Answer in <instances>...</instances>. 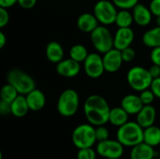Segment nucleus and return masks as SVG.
Wrapping results in <instances>:
<instances>
[{
	"mask_svg": "<svg viewBox=\"0 0 160 159\" xmlns=\"http://www.w3.org/2000/svg\"><path fill=\"white\" fill-rule=\"evenodd\" d=\"M124 145L118 140H106L97 143L98 155L106 159H120L124 154Z\"/></svg>",
	"mask_w": 160,
	"mask_h": 159,
	"instance_id": "1a4fd4ad",
	"label": "nucleus"
},
{
	"mask_svg": "<svg viewBox=\"0 0 160 159\" xmlns=\"http://www.w3.org/2000/svg\"><path fill=\"white\" fill-rule=\"evenodd\" d=\"M28 106L30 111L38 112L45 107L46 104V97L44 93L39 89H34L27 95H25Z\"/></svg>",
	"mask_w": 160,
	"mask_h": 159,
	"instance_id": "6ab92c4d",
	"label": "nucleus"
},
{
	"mask_svg": "<svg viewBox=\"0 0 160 159\" xmlns=\"http://www.w3.org/2000/svg\"><path fill=\"white\" fill-rule=\"evenodd\" d=\"M157 25L160 26V15L159 16H157Z\"/></svg>",
	"mask_w": 160,
	"mask_h": 159,
	"instance_id": "79ce46f5",
	"label": "nucleus"
},
{
	"mask_svg": "<svg viewBox=\"0 0 160 159\" xmlns=\"http://www.w3.org/2000/svg\"><path fill=\"white\" fill-rule=\"evenodd\" d=\"M154 159H158V158H154Z\"/></svg>",
	"mask_w": 160,
	"mask_h": 159,
	"instance_id": "37998d69",
	"label": "nucleus"
},
{
	"mask_svg": "<svg viewBox=\"0 0 160 159\" xmlns=\"http://www.w3.org/2000/svg\"><path fill=\"white\" fill-rule=\"evenodd\" d=\"M64 49L62 45L57 41H51L48 43L45 49V54L47 59L52 64H58L64 59Z\"/></svg>",
	"mask_w": 160,
	"mask_h": 159,
	"instance_id": "aec40b11",
	"label": "nucleus"
},
{
	"mask_svg": "<svg viewBox=\"0 0 160 159\" xmlns=\"http://www.w3.org/2000/svg\"><path fill=\"white\" fill-rule=\"evenodd\" d=\"M143 106L144 105L140 96H137L134 94L127 95L121 100V107L129 115H137Z\"/></svg>",
	"mask_w": 160,
	"mask_h": 159,
	"instance_id": "2eb2a0df",
	"label": "nucleus"
},
{
	"mask_svg": "<svg viewBox=\"0 0 160 159\" xmlns=\"http://www.w3.org/2000/svg\"><path fill=\"white\" fill-rule=\"evenodd\" d=\"M142 42L148 48L160 47V26L157 25L146 31L142 36Z\"/></svg>",
	"mask_w": 160,
	"mask_h": 159,
	"instance_id": "5701e85b",
	"label": "nucleus"
},
{
	"mask_svg": "<svg viewBox=\"0 0 160 159\" xmlns=\"http://www.w3.org/2000/svg\"><path fill=\"white\" fill-rule=\"evenodd\" d=\"M135 37L134 31L131 27L118 28L113 36V47L119 51L130 47Z\"/></svg>",
	"mask_w": 160,
	"mask_h": 159,
	"instance_id": "f8f14e48",
	"label": "nucleus"
},
{
	"mask_svg": "<svg viewBox=\"0 0 160 159\" xmlns=\"http://www.w3.org/2000/svg\"><path fill=\"white\" fill-rule=\"evenodd\" d=\"M80 107V97L74 89L64 90L57 100L56 109L63 117H71L75 115Z\"/></svg>",
	"mask_w": 160,
	"mask_h": 159,
	"instance_id": "7ed1b4c3",
	"label": "nucleus"
},
{
	"mask_svg": "<svg viewBox=\"0 0 160 159\" xmlns=\"http://www.w3.org/2000/svg\"><path fill=\"white\" fill-rule=\"evenodd\" d=\"M109 137H110V132L109 129L105 127V125L96 127V138L98 142L106 141L109 139Z\"/></svg>",
	"mask_w": 160,
	"mask_h": 159,
	"instance_id": "7c9ffc66",
	"label": "nucleus"
},
{
	"mask_svg": "<svg viewBox=\"0 0 160 159\" xmlns=\"http://www.w3.org/2000/svg\"><path fill=\"white\" fill-rule=\"evenodd\" d=\"M143 142L147 144L157 147L160 144V128L153 125L149 127L144 128L143 131Z\"/></svg>",
	"mask_w": 160,
	"mask_h": 159,
	"instance_id": "b1692460",
	"label": "nucleus"
},
{
	"mask_svg": "<svg viewBox=\"0 0 160 159\" xmlns=\"http://www.w3.org/2000/svg\"><path fill=\"white\" fill-rule=\"evenodd\" d=\"M98 25L99 22L94 13L85 12L81 14L77 19V26L79 30L83 33L91 34Z\"/></svg>",
	"mask_w": 160,
	"mask_h": 159,
	"instance_id": "f3484780",
	"label": "nucleus"
},
{
	"mask_svg": "<svg viewBox=\"0 0 160 159\" xmlns=\"http://www.w3.org/2000/svg\"><path fill=\"white\" fill-rule=\"evenodd\" d=\"M71 140L78 149L93 147L97 142L96 127L91 124H82L76 127L72 132Z\"/></svg>",
	"mask_w": 160,
	"mask_h": 159,
	"instance_id": "423d86ee",
	"label": "nucleus"
},
{
	"mask_svg": "<svg viewBox=\"0 0 160 159\" xmlns=\"http://www.w3.org/2000/svg\"><path fill=\"white\" fill-rule=\"evenodd\" d=\"M83 112L89 124L98 127L109 123L111 108L103 97L91 95L84 101Z\"/></svg>",
	"mask_w": 160,
	"mask_h": 159,
	"instance_id": "f257e3e1",
	"label": "nucleus"
},
{
	"mask_svg": "<svg viewBox=\"0 0 160 159\" xmlns=\"http://www.w3.org/2000/svg\"><path fill=\"white\" fill-rule=\"evenodd\" d=\"M113 4L119 9H133L139 4V0H112Z\"/></svg>",
	"mask_w": 160,
	"mask_h": 159,
	"instance_id": "cd10ccee",
	"label": "nucleus"
},
{
	"mask_svg": "<svg viewBox=\"0 0 160 159\" xmlns=\"http://www.w3.org/2000/svg\"><path fill=\"white\" fill-rule=\"evenodd\" d=\"M134 22L133 14L128 9H119L115 19V24L118 28L121 27H131Z\"/></svg>",
	"mask_w": 160,
	"mask_h": 159,
	"instance_id": "393cba45",
	"label": "nucleus"
},
{
	"mask_svg": "<svg viewBox=\"0 0 160 159\" xmlns=\"http://www.w3.org/2000/svg\"><path fill=\"white\" fill-rule=\"evenodd\" d=\"M127 81L128 85L133 90L142 92L150 88L153 82V77L151 76L148 68L135 66L128 71Z\"/></svg>",
	"mask_w": 160,
	"mask_h": 159,
	"instance_id": "39448f33",
	"label": "nucleus"
},
{
	"mask_svg": "<svg viewBox=\"0 0 160 159\" xmlns=\"http://www.w3.org/2000/svg\"><path fill=\"white\" fill-rule=\"evenodd\" d=\"M102 58H103L105 71H107L109 73L117 72L121 68V67L124 63L121 51H119L115 48H112V50L103 53Z\"/></svg>",
	"mask_w": 160,
	"mask_h": 159,
	"instance_id": "9b49d317",
	"label": "nucleus"
},
{
	"mask_svg": "<svg viewBox=\"0 0 160 159\" xmlns=\"http://www.w3.org/2000/svg\"><path fill=\"white\" fill-rule=\"evenodd\" d=\"M118 8L112 1L99 0L95 4L94 14L102 25H111L115 22Z\"/></svg>",
	"mask_w": 160,
	"mask_h": 159,
	"instance_id": "6e6552de",
	"label": "nucleus"
},
{
	"mask_svg": "<svg viewBox=\"0 0 160 159\" xmlns=\"http://www.w3.org/2000/svg\"><path fill=\"white\" fill-rule=\"evenodd\" d=\"M91 42L94 48L100 53H105L113 47V37L106 25L99 24L91 34Z\"/></svg>",
	"mask_w": 160,
	"mask_h": 159,
	"instance_id": "0eeeda50",
	"label": "nucleus"
},
{
	"mask_svg": "<svg viewBox=\"0 0 160 159\" xmlns=\"http://www.w3.org/2000/svg\"><path fill=\"white\" fill-rule=\"evenodd\" d=\"M37 1L38 0H18V4L21 7L24 9H30L36 6Z\"/></svg>",
	"mask_w": 160,
	"mask_h": 159,
	"instance_id": "4c0bfd02",
	"label": "nucleus"
},
{
	"mask_svg": "<svg viewBox=\"0 0 160 159\" xmlns=\"http://www.w3.org/2000/svg\"><path fill=\"white\" fill-rule=\"evenodd\" d=\"M83 64V70L91 79H98L105 72L103 58L100 54L97 52L89 53Z\"/></svg>",
	"mask_w": 160,
	"mask_h": 159,
	"instance_id": "9d476101",
	"label": "nucleus"
},
{
	"mask_svg": "<svg viewBox=\"0 0 160 159\" xmlns=\"http://www.w3.org/2000/svg\"><path fill=\"white\" fill-rule=\"evenodd\" d=\"M128 117H129V114L121 106L114 107L111 109L109 122L114 127H120L128 122Z\"/></svg>",
	"mask_w": 160,
	"mask_h": 159,
	"instance_id": "4be33fe9",
	"label": "nucleus"
},
{
	"mask_svg": "<svg viewBox=\"0 0 160 159\" xmlns=\"http://www.w3.org/2000/svg\"><path fill=\"white\" fill-rule=\"evenodd\" d=\"M156 157L155 147L142 142L131 148L130 159H154Z\"/></svg>",
	"mask_w": 160,
	"mask_h": 159,
	"instance_id": "a211bd4d",
	"label": "nucleus"
},
{
	"mask_svg": "<svg viewBox=\"0 0 160 159\" xmlns=\"http://www.w3.org/2000/svg\"><path fill=\"white\" fill-rule=\"evenodd\" d=\"M132 14L134 18V22L139 26L149 25L154 16L149 7L140 3L133 7Z\"/></svg>",
	"mask_w": 160,
	"mask_h": 159,
	"instance_id": "4468645a",
	"label": "nucleus"
},
{
	"mask_svg": "<svg viewBox=\"0 0 160 159\" xmlns=\"http://www.w3.org/2000/svg\"><path fill=\"white\" fill-rule=\"evenodd\" d=\"M139 96H140L143 105H152V103L154 102V100L156 98L155 94L153 93V91L150 88L140 92Z\"/></svg>",
	"mask_w": 160,
	"mask_h": 159,
	"instance_id": "c756f323",
	"label": "nucleus"
},
{
	"mask_svg": "<svg viewBox=\"0 0 160 159\" xmlns=\"http://www.w3.org/2000/svg\"><path fill=\"white\" fill-rule=\"evenodd\" d=\"M149 8L151 9L154 16L160 15V0H152L149 5Z\"/></svg>",
	"mask_w": 160,
	"mask_h": 159,
	"instance_id": "e433bc0d",
	"label": "nucleus"
},
{
	"mask_svg": "<svg viewBox=\"0 0 160 159\" xmlns=\"http://www.w3.org/2000/svg\"><path fill=\"white\" fill-rule=\"evenodd\" d=\"M142 128L137 122L128 121L122 127H118L116 132V140H118L125 147H133L143 142Z\"/></svg>",
	"mask_w": 160,
	"mask_h": 159,
	"instance_id": "f03ea898",
	"label": "nucleus"
},
{
	"mask_svg": "<svg viewBox=\"0 0 160 159\" xmlns=\"http://www.w3.org/2000/svg\"><path fill=\"white\" fill-rule=\"evenodd\" d=\"M15 4H18V0H0V7L8 8Z\"/></svg>",
	"mask_w": 160,
	"mask_h": 159,
	"instance_id": "ea45409f",
	"label": "nucleus"
},
{
	"mask_svg": "<svg viewBox=\"0 0 160 159\" xmlns=\"http://www.w3.org/2000/svg\"><path fill=\"white\" fill-rule=\"evenodd\" d=\"M9 22V13L8 8L0 7V28H4Z\"/></svg>",
	"mask_w": 160,
	"mask_h": 159,
	"instance_id": "473e14b6",
	"label": "nucleus"
},
{
	"mask_svg": "<svg viewBox=\"0 0 160 159\" xmlns=\"http://www.w3.org/2000/svg\"><path fill=\"white\" fill-rule=\"evenodd\" d=\"M150 89L153 91V93L155 94L156 97L160 98V77L153 79L152 84L150 86Z\"/></svg>",
	"mask_w": 160,
	"mask_h": 159,
	"instance_id": "f704fd0d",
	"label": "nucleus"
},
{
	"mask_svg": "<svg viewBox=\"0 0 160 159\" xmlns=\"http://www.w3.org/2000/svg\"><path fill=\"white\" fill-rule=\"evenodd\" d=\"M7 43V37L3 32H0V48H4Z\"/></svg>",
	"mask_w": 160,
	"mask_h": 159,
	"instance_id": "a19ab883",
	"label": "nucleus"
},
{
	"mask_svg": "<svg viewBox=\"0 0 160 159\" xmlns=\"http://www.w3.org/2000/svg\"><path fill=\"white\" fill-rule=\"evenodd\" d=\"M0 113L3 116L11 114V106L10 103H8L4 100H0Z\"/></svg>",
	"mask_w": 160,
	"mask_h": 159,
	"instance_id": "c9c22d12",
	"label": "nucleus"
},
{
	"mask_svg": "<svg viewBox=\"0 0 160 159\" xmlns=\"http://www.w3.org/2000/svg\"><path fill=\"white\" fill-rule=\"evenodd\" d=\"M122 52V57L124 62H132L135 57H136V52L132 47H128L126 49H124L123 51H121Z\"/></svg>",
	"mask_w": 160,
	"mask_h": 159,
	"instance_id": "2f4dec72",
	"label": "nucleus"
},
{
	"mask_svg": "<svg viewBox=\"0 0 160 159\" xmlns=\"http://www.w3.org/2000/svg\"><path fill=\"white\" fill-rule=\"evenodd\" d=\"M20 94L16 90V88L11 85L10 83H7L2 86L0 91V97L1 100H4L8 103H11Z\"/></svg>",
	"mask_w": 160,
	"mask_h": 159,
	"instance_id": "bb28decb",
	"label": "nucleus"
},
{
	"mask_svg": "<svg viewBox=\"0 0 160 159\" xmlns=\"http://www.w3.org/2000/svg\"><path fill=\"white\" fill-rule=\"evenodd\" d=\"M97 151H95L92 147L79 149L77 154V159H96L97 158Z\"/></svg>",
	"mask_w": 160,
	"mask_h": 159,
	"instance_id": "c85d7f7f",
	"label": "nucleus"
},
{
	"mask_svg": "<svg viewBox=\"0 0 160 159\" xmlns=\"http://www.w3.org/2000/svg\"><path fill=\"white\" fill-rule=\"evenodd\" d=\"M81 71V63L72 58L63 59L56 64V72L64 78H74Z\"/></svg>",
	"mask_w": 160,
	"mask_h": 159,
	"instance_id": "ddd939ff",
	"label": "nucleus"
},
{
	"mask_svg": "<svg viewBox=\"0 0 160 159\" xmlns=\"http://www.w3.org/2000/svg\"><path fill=\"white\" fill-rule=\"evenodd\" d=\"M88 54L89 52L87 49L82 44H75L69 50V57L81 64L85 61Z\"/></svg>",
	"mask_w": 160,
	"mask_h": 159,
	"instance_id": "a878e982",
	"label": "nucleus"
},
{
	"mask_svg": "<svg viewBox=\"0 0 160 159\" xmlns=\"http://www.w3.org/2000/svg\"><path fill=\"white\" fill-rule=\"evenodd\" d=\"M10 106H11V114L18 118H22L25 116L30 111L24 95H19L10 103Z\"/></svg>",
	"mask_w": 160,
	"mask_h": 159,
	"instance_id": "412c9836",
	"label": "nucleus"
},
{
	"mask_svg": "<svg viewBox=\"0 0 160 159\" xmlns=\"http://www.w3.org/2000/svg\"><path fill=\"white\" fill-rule=\"evenodd\" d=\"M150 58L153 64L160 67V47L152 49V52L150 53Z\"/></svg>",
	"mask_w": 160,
	"mask_h": 159,
	"instance_id": "72a5a7b5",
	"label": "nucleus"
},
{
	"mask_svg": "<svg viewBox=\"0 0 160 159\" xmlns=\"http://www.w3.org/2000/svg\"><path fill=\"white\" fill-rule=\"evenodd\" d=\"M157 117V111L152 105H144L137 114L136 122L142 127L146 128L155 124Z\"/></svg>",
	"mask_w": 160,
	"mask_h": 159,
	"instance_id": "dca6fc26",
	"label": "nucleus"
},
{
	"mask_svg": "<svg viewBox=\"0 0 160 159\" xmlns=\"http://www.w3.org/2000/svg\"><path fill=\"white\" fill-rule=\"evenodd\" d=\"M148 69H149L150 74H151V76L153 77V79H156V78H158V77H160L159 66L153 64V65H152V67H150V68H148Z\"/></svg>",
	"mask_w": 160,
	"mask_h": 159,
	"instance_id": "58836bf2",
	"label": "nucleus"
},
{
	"mask_svg": "<svg viewBox=\"0 0 160 159\" xmlns=\"http://www.w3.org/2000/svg\"><path fill=\"white\" fill-rule=\"evenodd\" d=\"M7 82L13 85L20 95L25 96L36 89L35 80L19 68H12L7 73Z\"/></svg>",
	"mask_w": 160,
	"mask_h": 159,
	"instance_id": "20e7f679",
	"label": "nucleus"
}]
</instances>
